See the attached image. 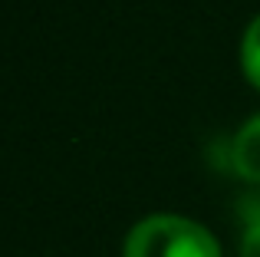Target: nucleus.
Instances as JSON below:
<instances>
[{
	"instance_id": "obj_1",
	"label": "nucleus",
	"mask_w": 260,
	"mask_h": 257,
	"mask_svg": "<svg viewBox=\"0 0 260 257\" xmlns=\"http://www.w3.org/2000/svg\"><path fill=\"white\" fill-rule=\"evenodd\" d=\"M125 257H221L214 234L181 214H152L125 238Z\"/></svg>"
},
{
	"instance_id": "obj_2",
	"label": "nucleus",
	"mask_w": 260,
	"mask_h": 257,
	"mask_svg": "<svg viewBox=\"0 0 260 257\" xmlns=\"http://www.w3.org/2000/svg\"><path fill=\"white\" fill-rule=\"evenodd\" d=\"M231 165L241 178L260 185V112L250 116L231 139Z\"/></svg>"
},
{
	"instance_id": "obj_3",
	"label": "nucleus",
	"mask_w": 260,
	"mask_h": 257,
	"mask_svg": "<svg viewBox=\"0 0 260 257\" xmlns=\"http://www.w3.org/2000/svg\"><path fill=\"white\" fill-rule=\"evenodd\" d=\"M241 66L247 73V79L260 89V13L250 20L247 33L241 40Z\"/></svg>"
},
{
	"instance_id": "obj_4",
	"label": "nucleus",
	"mask_w": 260,
	"mask_h": 257,
	"mask_svg": "<svg viewBox=\"0 0 260 257\" xmlns=\"http://www.w3.org/2000/svg\"><path fill=\"white\" fill-rule=\"evenodd\" d=\"M241 257H260V224H250L241 238Z\"/></svg>"
}]
</instances>
